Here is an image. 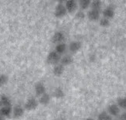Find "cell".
<instances>
[{"mask_svg": "<svg viewBox=\"0 0 126 120\" xmlns=\"http://www.w3.org/2000/svg\"><path fill=\"white\" fill-rule=\"evenodd\" d=\"M63 1H58L57 5L55 6L54 9V16L57 18H63L67 15V11L66 9L65 5L62 2Z\"/></svg>", "mask_w": 126, "mask_h": 120, "instance_id": "1", "label": "cell"}, {"mask_svg": "<svg viewBox=\"0 0 126 120\" xmlns=\"http://www.w3.org/2000/svg\"><path fill=\"white\" fill-rule=\"evenodd\" d=\"M61 55L58 54L55 51H51L48 53L47 56L46 61L48 64L50 65H57L60 61H61Z\"/></svg>", "mask_w": 126, "mask_h": 120, "instance_id": "2", "label": "cell"}, {"mask_svg": "<svg viewBox=\"0 0 126 120\" xmlns=\"http://www.w3.org/2000/svg\"><path fill=\"white\" fill-rule=\"evenodd\" d=\"M37 107H38V102L35 98H30L29 99H27L24 105V108L28 111L35 110Z\"/></svg>", "mask_w": 126, "mask_h": 120, "instance_id": "3", "label": "cell"}, {"mask_svg": "<svg viewBox=\"0 0 126 120\" xmlns=\"http://www.w3.org/2000/svg\"><path fill=\"white\" fill-rule=\"evenodd\" d=\"M64 40H65V35L61 31H57L56 33H54L51 37V42L56 45L58 44V43H63Z\"/></svg>", "mask_w": 126, "mask_h": 120, "instance_id": "4", "label": "cell"}, {"mask_svg": "<svg viewBox=\"0 0 126 120\" xmlns=\"http://www.w3.org/2000/svg\"><path fill=\"white\" fill-rule=\"evenodd\" d=\"M12 115L13 119H19L22 118L24 115V108H23L21 105H16L12 112Z\"/></svg>", "mask_w": 126, "mask_h": 120, "instance_id": "5", "label": "cell"}, {"mask_svg": "<svg viewBox=\"0 0 126 120\" xmlns=\"http://www.w3.org/2000/svg\"><path fill=\"white\" fill-rule=\"evenodd\" d=\"M65 7L67 9V13H73L78 9V3L74 0H67L65 2Z\"/></svg>", "mask_w": 126, "mask_h": 120, "instance_id": "6", "label": "cell"}, {"mask_svg": "<svg viewBox=\"0 0 126 120\" xmlns=\"http://www.w3.org/2000/svg\"><path fill=\"white\" fill-rule=\"evenodd\" d=\"M34 90H35V93L37 96H41L44 93H46V87L42 82H37L36 83L34 86Z\"/></svg>", "mask_w": 126, "mask_h": 120, "instance_id": "7", "label": "cell"}, {"mask_svg": "<svg viewBox=\"0 0 126 120\" xmlns=\"http://www.w3.org/2000/svg\"><path fill=\"white\" fill-rule=\"evenodd\" d=\"M87 17L91 21H97L100 18V11L95 9H91L87 13Z\"/></svg>", "mask_w": 126, "mask_h": 120, "instance_id": "8", "label": "cell"}, {"mask_svg": "<svg viewBox=\"0 0 126 120\" xmlns=\"http://www.w3.org/2000/svg\"><path fill=\"white\" fill-rule=\"evenodd\" d=\"M81 46L82 44L80 41H72L69 44V50L72 53H77L80 50Z\"/></svg>", "mask_w": 126, "mask_h": 120, "instance_id": "9", "label": "cell"}, {"mask_svg": "<svg viewBox=\"0 0 126 120\" xmlns=\"http://www.w3.org/2000/svg\"><path fill=\"white\" fill-rule=\"evenodd\" d=\"M13 108L12 106H5L0 108V114L5 118H9L12 115Z\"/></svg>", "mask_w": 126, "mask_h": 120, "instance_id": "10", "label": "cell"}, {"mask_svg": "<svg viewBox=\"0 0 126 120\" xmlns=\"http://www.w3.org/2000/svg\"><path fill=\"white\" fill-rule=\"evenodd\" d=\"M11 105H12V102L9 98L5 95H2L0 97V108Z\"/></svg>", "mask_w": 126, "mask_h": 120, "instance_id": "11", "label": "cell"}, {"mask_svg": "<svg viewBox=\"0 0 126 120\" xmlns=\"http://www.w3.org/2000/svg\"><path fill=\"white\" fill-rule=\"evenodd\" d=\"M63 72H64V66H63L61 64L55 65L53 69V73L56 77H61L63 74Z\"/></svg>", "mask_w": 126, "mask_h": 120, "instance_id": "12", "label": "cell"}, {"mask_svg": "<svg viewBox=\"0 0 126 120\" xmlns=\"http://www.w3.org/2000/svg\"><path fill=\"white\" fill-rule=\"evenodd\" d=\"M103 16H104V18H106L108 19H111L114 17V10L112 7L111 6H108L106 9H104L103 11Z\"/></svg>", "mask_w": 126, "mask_h": 120, "instance_id": "13", "label": "cell"}, {"mask_svg": "<svg viewBox=\"0 0 126 120\" xmlns=\"http://www.w3.org/2000/svg\"><path fill=\"white\" fill-rule=\"evenodd\" d=\"M61 64L63 66H67V65H70L71 64L74 63V58L70 55H65L61 58Z\"/></svg>", "mask_w": 126, "mask_h": 120, "instance_id": "14", "label": "cell"}, {"mask_svg": "<svg viewBox=\"0 0 126 120\" xmlns=\"http://www.w3.org/2000/svg\"><path fill=\"white\" fill-rule=\"evenodd\" d=\"M108 111L110 115L114 116H117L120 112V108L117 105L112 104L108 107Z\"/></svg>", "mask_w": 126, "mask_h": 120, "instance_id": "15", "label": "cell"}, {"mask_svg": "<svg viewBox=\"0 0 126 120\" xmlns=\"http://www.w3.org/2000/svg\"><path fill=\"white\" fill-rule=\"evenodd\" d=\"M50 102V96L48 93H44L40 97L39 102L43 105H47Z\"/></svg>", "mask_w": 126, "mask_h": 120, "instance_id": "16", "label": "cell"}, {"mask_svg": "<svg viewBox=\"0 0 126 120\" xmlns=\"http://www.w3.org/2000/svg\"><path fill=\"white\" fill-rule=\"evenodd\" d=\"M53 95L54 97L57 98V99H63L65 96V92L61 87H57V88H56L53 90Z\"/></svg>", "mask_w": 126, "mask_h": 120, "instance_id": "17", "label": "cell"}, {"mask_svg": "<svg viewBox=\"0 0 126 120\" xmlns=\"http://www.w3.org/2000/svg\"><path fill=\"white\" fill-rule=\"evenodd\" d=\"M66 50H67V44H66L65 43H58V44L56 45V47H55V52H57L58 54H62Z\"/></svg>", "mask_w": 126, "mask_h": 120, "instance_id": "18", "label": "cell"}, {"mask_svg": "<svg viewBox=\"0 0 126 120\" xmlns=\"http://www.w3.org/2000/svg\"><path fill=\"white\" fill-rule=\"evenodd\" d=\"M101 2L100 0H94L92 1L91 3V9H95V10H99L101 9Z\"/></svg>", "mask_w": 126, "mask_h": 120, "instance_id": "19", "label": "cell"}, {"mask_svg": "<svg viewBox=\"0 0 126 120\" xmlns=\"http://www.w3.org/2000/svg\"><path fill=\"white\" fill-rule=\"evenodd\" d=\"M91 1L90 0H80L79 1V5L81 9H87L91 5Z\"/></svg>", "mask_w": 126, "mask_h": 120, "instance_id": "20", "label": "cell"}, {"mask_svg": "<svg viewBox=\"0 0 126 120\" xmlns=\"http://www.w3.org/2000/svg\"><path fill=\"white\" fill-rule=\"evenodd\" d=\"M98 120H112L111 117L108 115L106 112H101L97 116Z\"/></svg>", "mask_w": 126, "mask_h": 120, "instance_id": "21", "label": "cell"}, {"mask_svg": "<svg viewBox=\"0 0 126 120\" xmlns=\"http://www.w3.org/2000/svg\"><path fill=\"white\" fill-rule=\"evenodd\" d=\"M9 81V77L6 74H0V87L5 85V84H7Z\"/></svg>", "mask_w": 126, "mask_h": 120, "instance_id": "22", "label": "cell"}, {"mask_svg": "<svg viewBox=\"0 0 126 120\" xmlns=\"http://www.w3.org/2000/svg\"><path fill=\"white\" fill-rule=\"evenodd\" d=\"M118 106L125 109L126 108V98H122L118 99Z\"/></svg>", "mask_w": 126, "mask_h": 120, "instance_id": "23", "label": "cell"}, {"mask_svg": "<svg viewBox=\"0 0 126 120\" xmlns=\"http://www.w3.org/2000/svg\"><path fill=\"white\" fill-rule=\"evenodd\" d=\"M100 26L102 27H108L110 26V21L106 18H102L100 19Z\"/></svg>", "mask_w": 126, "mask_h": 120, "instance_id": "24", "label": "cell"}, {"mask_svg": "<svg viewBox=\"0 0 126 120\" xmlns=\"http://www.w3.org/2000/svg\"><path fill=\"white\" fill-rule=\"evenodd\" d=\"M75 17L79 20H83L85 18V14L84 13V12H82V11H78V12L76 13Z\"/></svg>", "mask_w": 126, "mask_h": 120, "instance_id": "25", "label": "cell"}, {"mask_svg": "<svg viewBox=\"0 0 126 120\" xmlns=\"http://www.w3.org/2000/svg\"><path fill=\"white\" fill-rule=\"evenodd\" d=\"M119 119L120 120H126V112H124L123 114H122Z\"/></svg>", "mask_w": 126, "mask_h": 120, "instance_id": "26", "label": "cell"}, {"mask_svg": "<svg viewBox=\"0 0 126 120\" xmlns=\"http://www.w3.org/2000/svg\"><path fill=\"white\" fill-rule=\"evenodd\" d=\"M0 120H5V118L4 116H2L1 114H0Z\"/></svg>", "mask_w": 126, "mask_h": 120, "instance_id": "27", "label": "cell"}, {"mask_svg": "<svg viewBox=\"0 0 126 120\" xmlns=\"http://www.w3.org/2000/svg\"><path fill=\"white\" fill-rule=\"evenodd\" d=\"M84 120H94V119H93L92 118H87V119H85Z\"/></svg>", "mask_w": 126, "mask_h": 120, "instance_id": "28", "label": "cell"}]
</instances>
